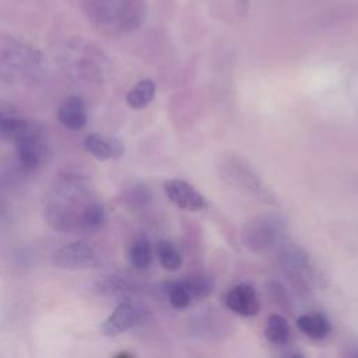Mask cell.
Wrapping results in <instances>:
<instances>
[{"instance_id":"1","label":"cell","mask_w":358,"mask_h":358,"mask_svg":"<svg viewBox=\"0 0 358 358\" xmlns=\"http://www.w3.org/2000/svg\"><path fill=\"white\" fill-rule=\"evenodd\" d=\"M43 218L60 232H95L105 224L106 211L88 178L63 172L55 178L45 197Z\"/></svg>"},{"instance_id":"2","label":"cell","mask_w":358,"mask_h":358,"mask_svg":"<svg viewBox=\"0 0 358 358\" xmlns=\"http://www.w3.org/2000/svg\"><path fill=\"white\" fill-rule=\"evenodd\" d=\"M3 141L14 144L20 168L25 172L36 171L48 157V145L41 127L17 113L7 115L0 122Z\"/></svg>"},{"instance_id":"3","label":"cell","mask_w":358,"mask_h":358,"mask_svg":"<svg viewBox=\"0 0 358 358\" xmlns=\"http://www.w3.org/2000/svg\"><path fill=\"white\" fill-rule=\"evenodd\" d=\"M88 20L103 34L126 35L144 20L145 0H87Z\"/></svg>"},{"instance_id":"4","label":"cell","mask_w":358,"mask_h":358,"mask_svg":"<svg viewBox=\"0 0 358 358\" xmlns=\"http://www.w3.org/2000/svg\"><path fill=\"white\" fill-rule=\"evenodd\" d=\"M218 171L222 180L231 187L238 189L262 203L277 204L273 192L264 185L253 166L242 157L231 155L222 158Z\"/></svg>"},{"instance_id":"5","label":"cell","mask_w":358,"mask_h":358,"mask_svg":"<svg viewBox=\"0 0 358 358\" xmlns=\"http://www.w3.org/2000/svg\"><path fill=\"white\" fill-rule=\"evenodd\" d=\"M285 222L278 215L256 217L243 227L242 241L255 253L267 252L282 242Z\"/></svg>"},{"instance_id":"6","label":"cell","mask_w":358,"mask_h":358,"mask_svg":"<svg viewBox=\"0 0 358 358\" xmlns=\"http://www.w3.org/2000/svg\"><path fill=\"white\" fill-rule=\"evenodd\" d=\"M278 260L282 273L294 288L308 294L315 281V270L306 252L296 245H289L281 250Z\"/></svg>"},{"instance_id":"7","label":"cell","mask_w":358,"mask_h":358,"mask_svg":"<svg viewBox=\"0 0 358 358\" xmlns=\"http://www.w3.org/2000/svg\"><path fill=\"white\" fill-rule=\"evenodd\" d=\"M41 63V53L28 45L14 42L3 43L1 46V67L3 74L11 71L13 74H27L38 69Z\"/></svg>"},{"instance_id":"8","label":"cell","mask_w":358,"mask_h":358,"mask_svg":"<svg viewBox=\"0 0 358 358\" xmlns=\"http://www.w3.org/2000/svg\"><path fill=\"white\" fill-rule=\"evenodd\" d=\"M52 262L62 268L78 270L98 266L99 259L95 249L90 243L84 241H76L57 249L52 256Z\"/></svg>"},{"instance_id":"9","label":"cell","mask_w":358,"mask_h":358,"mask_svg":"<svg viewBox=\"0 0 358 358\" xmlns=\"http://www.w3.org/2000/svg\"><path fill=\"white\" fill-rule=\"evenodd\" d=\"M166 197L180 210L203 211L208 207L207 199L189 182L183 179H168L164 182Z\"/></svg>"},{"instance_id":"10","label":"cell","mask_w":358,"mask_h":358,"mask_svg":"<svg viewBox=\"0 0 358 358\" xmlns=\"http://www.w3.org/2000/svg\"><path fill=\"white\" fill-rule=\"evenodd\" d=\"M141 320V312L130 302L119 303L99 324V331L106 337H116L133 329Z\"/></svg>"},{"instance_id":"11","label":"cell","mask_w":358,"mask_h":358,"mask_svg":"<svg viewBox=\"0 0 358 358\" xmlns=\"http://www.w3.org/2000/svg\"><path fill=\"white\" fill-rule=\"evenodd\" d=\"M225 306L243 317H250L259 313L260 301L255 288L246 282L232 287L225 295Z\"/></svg>"},{"instance_id":"12","label":"cell","mask_w":358,"mask_h":358,"mask_svg":"<svg viewBox=\"0 0 358 358\" xmlns=\"http://www.w3.org/2000/svg\"><path fill=\"white\" fill-rule=\"evenodd\" d=\"M84 148L99 161L119 158L124 154V144L116 137H103L91 133L84 138Z\"/></svg>"},{"instance_id":"13","label":"cell","mask_w":358,"mask_h":358,"mask_svg":"<svg viewBox=\"0 0 358 358\" xmlns=\"http://www.w3.org/2000/svg\"><path fill=\"white\" fill-rule=\"evenodd\" d=\"M57 119L69 130L78 131L85 127L88 117L84 101L77 95L64 99L57 109Z\"/></svg>"},{"instance_id":"14","label":"cell","mask_w":358,"mask_h":358,"mask_svg":"<svg viewBox=\"0 0 358 358\" xmlns=\"http://www.w3.org/2000/svg\"><path fill=\"white\" fill-rule=\"evenodd\" d=\"M136 282L120 274H106L95 282V291L103 296H127L136 292Z\"/></svg>"},{"instance_id":"15","label":"cell","mask_w":358,"mask_h":358,"mask_svg":"<svg viewBox=\"0 0 358 358\" xmlns=\"http://www.w3.org/2000/svg\"><path fill=\"white\" fill-rule=\"evenodd\" d=\"M298 329L310 338H324L330 331V323L322 313H306L296 319Z\"/></svg>"},{"instance_id":"16","label":"cell","mask_w":358,"mask_h":358,"mask_svg":"<svg viewBox=\"0 0 358 358\" xmlns=\"http://www.w3.org/2000/svg\"><path fill=\"white\" fill-rule=\"evenodd\" d=\"M264 336H266L267 341L275 347L287 345L289 341V336H291L287 319L278 313L270 315L267 319V323H266Z\"/></svg>"},{"instance_id":"17","label":"cell","mask_w":358,"mask_h":358,"mask_svg":"<svg viewBox=\"0 0 358 358\" xmlns=\"http://www.w3.org/2000/svg\"><path fill=\"white\" fill-rule=\"evenodd\" d=\"M155 84L150 78H143L126 94V103L131 109H143L154 99Z\"/></svg>"},{"instance_id":"18","label":"cell","mask_w":358,"mask_h":358,"mask_svg":"<svg viewBox=\"0 0 358 358\" xmlns=\"http://www.w3.org/2000/svg\"><path fill=\"white\" fill-rule=\"evenodd\" d=\"M129 262L136 270H147L152 262V252L150 241L145 236H137L133 239L129 248Z\"/></svg>"},{"instance_id":"19","label":"cell","mask_w":358,"mask_h":358,"mask_svg":"<svg viewBox=\"0 0 358 358\" xmlns=\"http://www.w3.org/2000/svg\"><path fill=\"white\" fill-rule=\"evenodd\" d=\"M155 253H157L159 264L165 270L176 271V270H179L182 267V263H183L182 255H180L179 249L176 248V245L173 242L166 241V239L159 241L157 243Z\"/></svg>"},{"instance_id":"20","label":"cell","mask_w":358,"mask_h":358,"mask_svg":"<svg viewBox=\"0 0 358 358\" xmlns=\"http://www.w3.org/2000/svg\"><path fill=\"white\" fill-rule=\"evenodd\" d=\"M185 285L187 287L189 292L192 294L193 301H200L204 299L207 296H210L213 294L214 289V281L211 280V277L201 274V273H196V274H190L182 278Z\"/></svg>"},{"instance_id":"21","label":"cell","mask_w":358,"mask_h":358,"mask_svg":"<svg viewBox=\"0 0 358 358\" xmlns=\"http://www.w3.org/2000/svg\"><path fill=\"white\" fill-rule=\"evenodd\" d=\"M165 294L166 298L175 309H185L187 308L192 302V294L189 292L187 287L185 285L183 280H176V281H169L165 284Z\"/></svg>"},{"instance_id":"22","label":"cell","mask_w":358,"mask_h":358,"mask_svg":"<svg viewBox=\"0 0 358 358\" xmlns=\"http://www.w3.org/2000/svg\"><path fill=\"white\" fill-rule=\"evenodd\" d=\"M150 201V192L144 186H134L127 192V204L133 206V208L145 207V204Z\"/></svg>"},{"instance_id":"23","label":"cell","mask_w":358,"mask_h":358,"mask_svg":"<svg viewBox=\"0 0 358 358\" xmlns=\"http://www.w3.org/2000/svg\"><path fill=\"white\" fill-rule=\"evenodd\" d=\"M267 289H268L271 298L275 301L277 305H280V306L284 308V309L288 308L289 299H288V295H287V292H285V288H284L280 282H277V281H274V280L268 281V282H267Z\"/></svg>"},{"instance_id":"24","label":"cell","mask_w":358,"mask_h":358,"mask_svg":"<svg viewBox=\"0 0 358 358\" xmlns=\"http://www.w3.org/2000/svg\"><path fill=\"white\" fill-rule=\"evenodd\" d=\"M347 357H352V358H358V345H352L350 347V350L345 352Z\"/></svg>"},{"instance_id":"25","label":"cell","mask_w":358,"mask_h":358,"mask_svg":"<svg viewBox=\"0 0 358 358\" xmlns=\"http://www.w3.org/2000/svg\"><path fill=\"white\" fill-rule=\"evenodd\" d=\"M115 357H116V358H133V357H134V354H131V352H126V351H122V352H117Z\"/></svg>"}]
</instances>
